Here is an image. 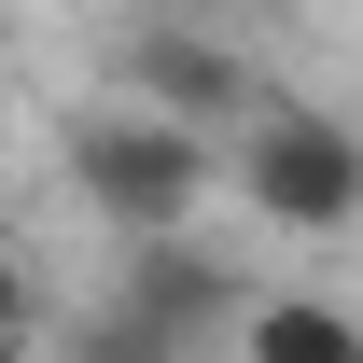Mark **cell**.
Here are the masks:
<instances>
[{
  "label": "cell",
  "instance_id": "1",
  "mask_svg": "<svg viewBox=\"0 0 363 363\" xmlns=\"http://www.w3.org/2000/svg\"><path fill=\"white\" fill-rule=\"evenodd\" d=\"M70 196H84L98 224H126V238H168L196 224V196H210V126H182V112H84L70 126Z\"/></svg>",
  "mask_w": 363,
  "mask_h": 363
},
{
  "label": "cell",
  "instance_id": "2",
  "mask_svg": "<svg viewBox=\"0 0 363 363\" xmlns=\"http://www.w3.org/2000/svg\"><path fill=\"white\" fill-rule=\"evenodd\" d=\"M238 196L266 224H294V238H350L363 224V140L335 112H308V98H266L238 126Z\"/></svg>",
  "mask_w": 363,
  "mask_h": 363
},
{
  "label": "cell",
  "instance_id": "3",
  "mask_svg": "<svg viewBox=\"0 0 363 363\" xmlns=\"http://www.w3.org/2000/svg\"><path fill=\"white\" fill-rule=\"evenodd\" d=\"M126 98L140 112H182V126H252V112H266V84H252L196 14H140L126 28Z\"/></svg>",
  "mask_w": 363,
  "mask_h": 363
},
{
  "label": "cell",
  "instance_id": "4",
  "mask_svg": "<svg viewBox=\"0 0 363 363\" xmlns=\"http://www.w3.org/2000/svg\"><path fill=\"white\" fill-rule=\"evenodd\" d=\"M126 308H154L182 335V350H196V335H224V321H252V294H238L224 279V252H196V238H126Z\"/></svg>",
  "mask_w": 363,
  "mask_h": 363
},
{
  "label": "cell",
  "instance_id": "5",
  "mask_svg": "<svg viewBox=\"0 0 363 363\" xmlns=\"http://www.w3.org/2000/svg\"><path fill=\"white\" fill-rule=\"evenodd\" d=\"M238 363H363V308H335V294H252Z\"/></svg>",
  "mask_w": 363,
  "mask_h": 363
},
{
  "label": "cell",
  "instance_id": "6",
  "mask_svg": "<svg viewBox=\"0 0 363 363\" xmlns=\"http://www.w3.org/2000/svg\"><path fill=\"white\" fill-rule=\"evenodd\" d=\"M70 363H182V335H168L154 308H126V294H112V308L70 335Z\"/></svg>",
  "mask_w": 363,
  "mask_h": 363
},
{
  "label": "cell",
  "instance_id": "7",
  "mask_svg": "<svg viewBox=\"0 0 363 363\" xmlns=\"http://www.w3.org/2000/svg\"><path fill=\"white\" fill-rule=\"evenodd\" d=\"M28 350H43V294H28V266L0 252V363H28Z\"/></svg>",
  "mask_w": 363,
  "mask_h": 363
},
{
  "label": "cell",
  "instance_id": "8",
  "mask_svg": "<svg viewBox=\"0 0 363 363\" xmlns=\"http://www.w3.org/2000/svg\"><path fill=\"white\" fill-rule=\"evenodd\" d=\"M140 14H210V0H140Z\"/></svg>",
  "mask_w": 363,
  "mask_h": 363
}]
</instances>
